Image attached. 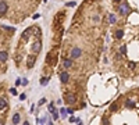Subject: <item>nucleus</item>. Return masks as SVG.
<instances>
[{
    "label": "nucleus",
    "mask_w": 139,
    "mask_h": 125,
    "mask_svg": "<svg viewBox=\"0 0 139 125\" xmlns=\"http://www.w3.org/2000/svg\"><path fill=\"white\" fill-rule=\"evenodd\" d=\"M129 11V6H128V1H124V3L121 4V6L118 7V13L122 14V15H125V14Z\"/></svg>",
    "instance_id": "f257e3e1"
},
{
    "label": "nucleus",
    "mask_w": 139,
    "mask_h": 125,
    "mask_svg": "<svg viewBox=\"0 0 139 125\" xmlns=\"http://www.w3.org/2000/svg\"><path fill=\"white\" fill-rule=\"evenodd\" d=\"M81 54H82V50H81L79 47L71 49V57H72V59H78V57H81Z\"/></svg>",
    "instance_id": "f03ea898"
},
{
    "label": "nucleus",
    "mask_w": 139,
    "mask_h": 125,
    "mask_svg": "<svg viewBox=\"0 0 139 125\" xmlns=\"http://www.w3.org/2000/svg\"><path fill=\"white\" fill-rule=\"evenodd\" d=\"M35 61H36V57H35L34 54L28 56V60H27V68H28V69L32 68V67H34V64H35Z\"/></svg>",
    "instance_id": "7ed1b4c3"
},
{
    "label": "nucleus",
    "mask_w": 139,
    "mask_h": 125,
    "mask_svg": "<svg viewBox=\"0 0 139 125\" xmlns=\"http://www.w3.org/2000/svg\"><path fill=\"white\" fill-rule=\"evenodd\" d=\"M70 79V74L67 72V71H63L61 74H60V81H61L63 83H67Z\"/></svg>",
    "instance_id": "20e7f679"
},
{
    "label": "nucleus",
    "mask_w": 139,
    "mask_h": 125,
    "mask_svg": "<svg viewBox=\"0 0 139 125\" xmlns=\"http://www.w3.org/2000/svg\"><path fill=\"white\" fill-rule=\"evenodd\" d=\"M7 8H8L7 3L4 0H0V15H3L4 13H7Z\"/></svg>",
    "instance_id": "39448f33"
},
{
    "label": "nucleus",
    "mask_w": 139,
    "mask_h": 125,
    "mask_svg": "<svg viewBox=\"0 0 139 125\" xmlns=\"http://www.w3.org/2000/svg\"><path fill=\"white\" fill-rule=\"evenodd\" d=\"M75 100H76V97L74 96L72 93H67L66 94V101H67V103L72 104V103H75Z\"/></svg>",
    "instance_id": "423d86ee"
},
{
    "label": "nucleus",
    "mask_w": 139,
    "mask_h": 125,
    "mask_svg": "<svg viewBox=\"0 0 139 125\" xmlns=\"http://www.w3.org/2000/svg\"><path fill=\"white\" fill-rule=\"evenodd\" d=\"M72 59H64L63 60V65H64V68H71L72 67Z\"/></svg>",
    "instance_id": "0eeeda50"
},
{
    "label": "nucleus",
    "mask_w": 139,
    "mask_h": 125,
    "mask_svg": "<svg viewBox=\"0 0 139 125\" xmlns=\"http://www.w3.org/2000/svg\"><path fill=\"white\" fill-rule=\"evenodd\" d=\"M40 49H42L40 42H35L34 46H32V52H34V53H38V52H40Z\"/></svg>",
    "instance_id": "6e6552de"
},
{
    "label": "nucleus",
    "mask_w": 139,
    "mask_h": 125,
    "mask_svg": "<svg viewBox=\"0 0 139 125\" xmlns=\"http://www.w3.org/2000/svg\"><path fill=\"white\" fill-rule=\"evenodd\" d=\"M7 59H8V54H7V52H0V61L4 62V61H7Z\"/></svg>",
    "instance_id": "1a4fd4ad"
},
{
    "label": "nucleus",
    "mask_w": 139,
    "mask_h": 125,
    "mask_svg": "<svg viewBox=\"0 0 139 125\" xmlns=\"http://www.w3.org/2000/svg\"><path fill=\"white\" fill-rule=\"evenodd\" d=\"M31 32H32V28H29L28 31H25L24 32V35H22V40H27L29 36H31Z\"/></svg>",
    "instance_id": "9d476101"
},
{
    "label": "nucleus",
    "mask_w": 139,
    "mask_h": 125,
    "mask_svg": "<svg viewBox=\"0 0 139 125\" xmlns=\"http://www.w3.org/2000/svg\"><path fill=\"white\" fill-rule=\"evenodd\" d=\"M20 114H18V113H15V114L13 115V124H18V122H20Z\"/></svg>",
    "instance_id": "9b49d317"
},
{
    "label": "nucleus",
    "mask_w": 139,
    "mask_h": 125,
    "mask_svg": "<svg viewBox=\"0 0 139 125\" xmlns=\"http://www.w3.org/2000/svg\"><path fill=\"white\" fill-rule=\"evenodd\" d=\"M49 79H50V78H47V76H43V78L40 79V85H43V86H45V85H47Z\"/></svg>",
    "instance_id": "f8f14e48"
},
{
    "label": "nucleus",
    "mask_w": 139,
    "mask_h": 125,
    "mask_svg": "<svg viewBox=\"0 0 139 125\" xmlns=\"http://www.w3.org/2000/svg\"><path fill=\"white\" fill-rule=\"evenodd\" d=\"M122 36H124V31H121V29H120V31H117V32H115V38L121 39Z\"/></svg>",
    "instance_id": "ddd939ff"
},
{
    "label": "nucleus",
    "mask_w": 139,
    "mask_h": 125,
    "mask_svg": "<svg viewBox=\"0 0 139 125\" xmlns=\"http://www.w3.org/2000/svg\"><path fill=\"white\" fill-rule=\"evenodd\" d=\"M127 107H128V108H134V107H135V103H134L132 100H127Z\"/></svg>",
    "instance_id": "4468645a"
},
{
    "label": "nucleus",
    "mask_w": 139,
    "mask_h": 125,
    "mask_svg": "<svg viewBox=\"0 0 139 125\" xmlns=\"http://www.w3.org/2000/svg\"><path fill=\"white\" fill-rule=\"evenodd\" d=\"M4 108H6V100L0 99V110H4Z\"/></svg>",
    "instance_id": "2eb2a0df"
},
{
    "label": "nucleus",
    "mask_w": 139,
    "mask_h": 125,
    "mask_svg": "<svg viewBox=\"0 0 139 125\" xmlns=\"http://www.w3.org/2000/svg\"><path fill=\"white\" fill-rule=\"evenodd\" d=\"M115 21H117L115 15H114V14H110V22H111V24H115Z\"/></svg>",
    "instance_id": "dca6fc26"
},
{
    "label": "nucleus",
    "mask_w": 139,
    "mask_h": 125,
    "mask_svg": "<svg viewBox=\"0 0 139 125\" xmlns=\"http://www.w3.org/2000/svg\"><path fill=\"white\" fill-rule=\"evenodd\" d=\"M3 28H4V29H6V31L11 32V33H13V32L15 31V29H14V28H11V27H6V25H3Z\"/></svg>",
    "instance_id": "f3484780"
},
{
    "label": "nucleus",
    "mask_w": 139,
    "mask_h": 125,
    "mask_svg": "<svg viewBox=\"0 0 139 125\" xmlns=\"http://www.w3.org/2000/svg\"><path fill=\"white\" fill-rule=\"evenodd\" d=\"M128 67H129V68H131V69H134V68H135V67H136V64H135V62H134V61H129V62H128Z\"/></svg>",
    "instance_id": "a211bd4d"
},
{
    "label": "nucleus",
    "mask_w": 139,
    "mask_h": 125,
    "mask_svg": "<svg viewBox=\"0 0 139 125\" xmlns=\"http://www.w3.org/2000/svg\"><path fill=\"white\" fill-rule=\"evenodd\" d=\"M120 52H121V54H125V53H127V47L121 46V47H120Z\"/></svg>",
    "instance_id": "6ab92c4d"
},
{
    "label": "nucleus",
    "mask_w": 139,
    "mask_h": 125,
    "mask_svg": "<svg viewBox=\"0 0 139 125\" xmlns=\"http://www.w3.org/2000/svg\"><path fill=\"white\" fill-rule=\"evenodd\" d=\"M52 113H53V118H54V120H57V118H59V113H57L56 110H53Z\"/></svg>",
    "instance_id": "aec40b11"
},
{
    "label": "nucleus",
    "mask_w": 139,
    "mask_h": 125,
    "mask_svg": "<svg viewBox=\"0 0 139 125\" xmlns=\"http://www.w3.org/2000/svg\"><path fill=\"white\" fill-rule=\"evenodd\" d=\"M92 20H93V22H99V21H100V17H99V15H93Z\"/></svg>",
    "instance_id": "412c9836"
},
{
    "label": "nucleus",
    "mask_w": 139,
    "mask_h": 125,
    "mask_svg": "<svg viewBox=\"0 0 139 125\" xmlns=\"http://www.w3.org/2000/svg\"><path fill=\"white\" fill-rule=\"evenodd\" d=\"M60 113H61V117L64 118V117H66V114H67V110H66V108H61V111H60Z\"/></svg>",
    "instance_id": "4be33fe9"
},
{
    "label": "nucleus",
    "mask_w": 139,
    "mask_h": 125,
    "mask_svg": "<svg viewBox=\"0 0 139 125\" xmlns=\"http://www.w3.org/2000/svg\"><path fill=\"white\" fill-rule=\"evenodd\" d=\"M75 1H70V3H67V7H74V6H75Z\"/></svg>",
    "instance_id": "5701e85b"
},
{
    "label": "nucleus",
    "mask_w": 139,
    "mask_h": 125,
    "mask_svg": "<svg viewBox=\"0 0 139 125\" xmlns=\"http://www.w3.org/2000/svg\"><path fill=\"white\" fill-rule=\"evenodd\" d=\"M117 108H118V104H117V103H114L113 106H111V110H113V111H114V110H117Z\"/></svg>",
    "instance_id": "b1692460"
},
{
    "label": "nucleus",
    "mask_w": 139,
    "mask_h": 125,
    "mask_svg": "<svg viewBox=\"0 0 139 125\" xmlns=\"http://www.w3.org/2000/svg\"><path fill=\"white\" fill-rule=\"evenodd\" d=\"M46 103V99H40L39 100V106H42V104H45Z\"/></svg>",
    "instance_id": "393cba45"
},
{
    "label": "nucleus",
    "mask_w": 139,
    "mask_h": 125,
    "mask_svg": "<svg viewBox=\"0 0 139 125\" xmlns=\"http://www.w3.org/2000/svg\"><path fill=\"white\" fill-rule=\"evenodd\" d=\"M10 92H11V94H17V90L14 89V88H13V89H10Z\"/></svg>",
    "instance_id": "a878e982"
},
{
    "label": "nucleus",
    "mask_w": 139,
    "mask_h": 125,
    "mask_svg": "<svg viewBox=\"0 0 139 125\" xmlns=\"http://www.w3.org/2000/svg\"><path fill=\"white\" fill-rule=\"evenodd\" d=\"M76 120H78V118H74V117L70 118V121H71V122H76Z\"/></svg>",
    "instance_id": "bb28decb"
},
{
    "label": "nucleus",
    "mask_w": 139,
    "mask_h": 125,
    "mask_svg": "<svg viewBox=\"0 0 139 125\" xmlns=\"http://www.w3.org/2000/svg\"><path fill=\"white\" fill-rule=\"evenodd\" d=\"M25 97H27L25 94H21V96H20V99H21V100H25Z\"/></svg>",
    "instance_id": "cd10ccee"
},
{
    "label": "nucleus",
    "mask_w": 139,
    "mask_h": 125,
    "mask_svg": "<svg viewBox=\"0 0 139 125\" xmlns=\"http://www.w3.org/2000/svg\"><path fill=\"white\" fill-rule=\"evenodd\" d=\"M15 85H17V86H18V85H21V81L17 79V81H15Z\"/></svg>",
    "instance_id": "c85d7f7f"
},
{
    "label": "nucleus",
    "mask_w": 139,
    "mask_h": 125,
    "mask_svg": "<svg viewBox=\"0 0 139 125\" xmlns=\"http://www.w3.org/2000/svg\"><path fill=\"white\" fill-rule=\"evenodd\" d=\"M115 1H120V0H115Z\"/></svg>",
    "instance_id": "c756f323"
}]
</instances>
